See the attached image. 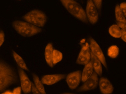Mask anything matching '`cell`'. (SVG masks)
Instances as JSON below:
<instances>
[{
  "mask_svg": "<svg viewBox=\"0 0 126 94\" xmlns=\"http://www.w3.org/2000/svg\"><path fill=\"white\" fill-rule=\"evenodd\" d=\"M0 91H4L8 87L18 81V76L12 67L3 61L0 64Z\"/></svg>",
  "mask_w": 126,
  "mask_h": 94,
  "instance_id": "1",
  "label": "cell"
},
{
  "mask_svg": "<svg viewBox=\"0 0 126 94\" xmlns=\"http://www.w3.org/2000/svg\"><path fill=\"white\" fill-rule=\"evenodd\" d=\"M12 24L15 30L23 37H30L42 31L40 28L23 21H14Z\"/></svg>",
  "mask_w": 126,
  "mask_h": 94,
  "instance_id": "2",
  "label": "cell"
},
{
  "mask_svg": "<svg viewBox=\"0 0 126 94\" xmlns=\"http://www.w3.org/2000/svg\"><path fill=\"white\" fill-rule=\"evenodd\" d=\"M60 1L72 15L82 22L87 23L86 13L80 4L73 0H61Z\"/></svg>",
  "mask_w": 126,
  "mask_h": 94,
  "instance_id": "3",
  "label": "cell"
},
{
  "mask_svg": "<svg viewBox=\"0 0 126 94\" xmlns=\"http://www.w3.org/2000/svg\"><path fill=\"white\" fill-rule=\"evenodd\" d=\"M22 18L26 22L39 27H43L47 22V15L38 10H32L23 16Z\"/></svg>",
  "mask_w": 126,
  "mask_h": 94,
  "instance_id": "4",
  "label": "cell"
},
{
  "mask_svg": "<svg viewBox=\"0 0 126 94\" xmlns=\"http://www.w3.org/2000/svg\"><path fill=\"white\" fill-rule=\"evenodd\" d=\"M86 16L89 22L93 24H95L98 20V14L96 8L93 2L88 1L86 7Z\"/></svg>",
  "mask_w": 126,
  "mask_h": 94,
  "instance_id": "5",
  "label": "cell"
},
{
  "mask_svg": "<svg viewBox=\"0 0 126 94\" xmlns=\"http://www.w3.org/2000/svg\"><path fill=\"white\" fill-rule=\"evenodd\" d=\"M98 81L97 74L95 71H93L91 76L79 88L78 91L80 92L95 89L97 87Z\"/></svg>",
  "mask_w": 126,
  "mask_h": 94,
  "instance_id": "6",
  "label": "cell"
},
{
  "mask_svg": "<svg viewBox=\"0 0 126 94\" xmlns=\"http://www.w3.org/2000/svg\"><path fill=\"white\" fill-rule=\"evenodd\" d=\"M18 73L21 88L25 94H29L32 90V84L23 69L19 68Z\"/></svg>",
  "mask_w": 126,
  "mask_h": 94,
  "instance_id": "7",
  "label": "cell"
},
{
  "mask_svg": "<svg viewBox=\"0 0 126 94\" xmlns=\"http://www.w3.org/2000/svg\"><path fill=\"white\" fill-rule=\"evenodd\" d=\"M81 72L79 70L69 74L66 78V81L70 88L74 89L77 88L81 78Z\"/></svg>",
  "mask_w": 126,
  "mask_h": 94,
  "instance_id": "8",
  "label": "cell"
},
{
  "mask_svg": "<svg viewBox=\"0 0 126 94\" xmlns=\"http://www.w3.org/2000/svg\"><path fill=\"white\" fill-rule=\"evenodd\" d=\"M91 59V52L88 44L83 46L78 58L76 62L79 64L85 65L90 62Z\"/></svg>",
  "mask_w": 126,
  "mask_h": 94,
  "instance_id": "9",
  "label": "cell"
},
{
  "mask_svg": "<svg viewBox=\"0 0 126 94\" xmlns=\"http://www.w3.org/2000/svg\"><path fill=\"white\" fill-rule=\"evenodd\" d=\"M90 47L91 51L98 58L105 67L107 69L106 61L102 50L97 43L92 38L90 40Z\"/></svg>",
  "mask_w": 126,
  "mask_h": 94,
  "instance_id": "10",
  "label": "cell"
},
{
  "mask_svg": "<svg viewBox=\"0 0 126 94\" xmlns=\"http://www.w3.org/2000/svg\"><path fill=\"white\" fill-rule=\"evenodd\" d=\"M65 77V75L62 74L46 75L42 78L41 82L44 84L50 85L58 82Z\"/></svg>",
  "mask_w": 126,
  "mask_h": 94,
  "instance_id": "11",
  "label": "cell"
},
{
  "mask_svg": "<svg viewBox=\"0 0 126 94\" xmlns=\"http://www.w3.org/2000/svg\"><path fill=\"white\" fill-rule=\"evenodd\" d=\"M99 86L100 90L103 94H111L113 92L114 88L112 83L107 78H101L100 79Z\"/></svg>",
  "mask_w": 126,
  "mask_h": 94,
  "instance_id": "12",
  "label": "cell"
},
{
  "mask_svg": "<svg viewBox=\"0 0 126 94\" xmlns=\"http://www.w3.org/2000/svg\"><path fill=\"white\" fill-rule=\"evenodd\" d=\"M52 43H49L47 44L45 52V58L46 61L49 67L53 68L54 65L52 61V54L53 51Z\"/></svg>",
  "mask_w": 126,
  "mask_h": 94,
  "instance_id": "13",
  "label": "cell"
},
{
  "mask_svg": "<svg viewBox=\"0 0 126 94\" xmlns=\"http://www.w3.org/2000/svg\"><path fill=\"white\" fill-rule=\"evenodd\" d=\"M91 62L93 69L98 75L101 76L102 74V69L101 61L92 51L91 52Z\"/></svg>",
  "mask_w": 126,
  "mask_h": 94,
  "instance_id": "14",
  "label": "cell"
},
{
  "mask_svg": "<svg viewBox=\"0 0 126 94\" xmlns=\"http://www.w3.org/2000/svg\"><path fill=\"white\" fill-rule=\"evenodd\" d=\"M93 68L91 61L85 66L82 75V81L85 82L92 75L93 71Z\"/></svg>",
  "mask_w": 126,
  "mask_h": 94,
  "instance_id": "15",
  "label": "cell"
},
{
  "mask_svg": "<svg viewBox=\"0 0 126 94\" xmlns=\"http://www.w3.org/2000/svg\"><path fill=\"white\" fill-rule=\"evenodd\" d=\"M110 35L115 38H120L122 35L121 30L118 25L114 24L111 26L109 29Z\"/></svg>",
  "mask_w": 126,
  "mask_h": 94,
  "instance_id": "16",
  "label": "cell"
},
{
  "mask_svg": "<svg viewBox=\"0 0 126 94\" xmlns=\"http://www.w3.org/2000/svg\"><path fill=\"white\" fill-rule=\"evenodd\" d=\"M12 53L15 60L19 66L24 70H29V69L23 59L15 51H13Z\"/></svg>",
  "mask_w": 126,
  "mask_h": 94,
  "instance_id": "17",
  "label": "cell"
},
{
  "mask_svg": "<svg viewBox=\"0 0 126 94\" xmlns=\"http://www.w3.org/2000/svg\"><path fill=\"white\" fill-rule=\"evenodd\" d=\"M34 82L36 88L41 92L42 94H46L44 87L43 84L42 82L39 80L38 76L35 74H32Z\"/></svg>",
  "mask_w": 126,
  "mask_h": 94,
  "instance_id": "18",
  "label": "cell"
},
{
  "mask_svg": "<svg viewBox=\"0 0 126 94\" xmlns=\"http://www.w3.org/2000/svg\"><path fill=\"white\" fill-rule=\"evenodd\" d=\"M115 17L119 22L126 24V20L119 5H117L115 9Z\"/></svg>",
  "mask_w": 126,
  "mask_h": 94,
  "instance_id": "19",
  "label": "cell"
},
{
  "mask_svg": "<svg viewBox=\"0 0 126 94\" xmlns=\"http://www.w3.org/2000/svg\"><path fill=\"white\" fill-rule=\"evenodd\" d=\"M62 54L58 50L54 49L52 54V61L54 65L61 61L62 59Z\"/></svg>",
  "mask_w": 126,
  "mask_h": 94,
  "instance_id": "20",
  "label": "cell"
},
{
  "mask_svg": "<svg viewBox=\"0 0 126 94\" xmlns=\"http://www.w3.org/2000/svg\"><path fill=\"white\" fill-rule=\"evenodd\" d=\"M119 49L116 46H112L109 48L108 54L109 56L112 58H115L119 54Z\"/></svg>",
  "mask_w": 126,
  "mask_h": 94,
  "instance_id": "21",
  "label": "cell"
},
{
  "mask_svg": "<svg viewBox=\"0 0 126 94\" xmlns=\"http://www.w3.org/2000/svg\"><path fill=\"white\" fill-rule=\"evenodd\" d=\"M94 4L96 8L99 11H100L101 10V8H102V0H93Z\"/></svg>",
  "mask_w": 126,
  "mask_h": 94,
  "instance_id": "22",
  "label": "cell"
},
{
  "mask_svg": "<svg viewBox=\"0 0 126 94\" xmlns=\"http://www.w3.org/2000/svg\"><path fill=\"white\" fill-rule=\"evenodd\" d=\"M120 7L124 15L126 17V3H121L120 4Z\"/></svg>",
  "mask_w": 126,
  "mask_h": 94,
  "instance_id": "23",
  "label": "cell"
},
{
  "mask_svg": "<svg viewBox=\"0 0 126 94\" xmlns=\"http://www.w3.org/2000/svg\"><path fill=\"white\" fill-rule=\"evenodd\" d=\"M32 93L33 94H42L41 92L38 90L36 88L35 85L32 82Z\"/></svg>",
  "mask_w": 126,
  "mask_h": 94,
  "instance_id": "24",
  "label": "cell"
},
{
  "mask_svg": "<svg viewBox=\"0 0 126 94\" xmlns=\"http://www.w3.org/2000/svg\"><path fill=\"white\" fill-rule=\"evenodd\" d=\"M0 47H1L3 43H4V32L2 30H1L0 31Z\"/></svg>",
  "mask_w": 126,
  "mask_h": 94,
  "instance_id": "25",
  "label": "cell"
},
{
  "mask_svg": "<svg viewBox=\"0 0 126 94\" xmlns=\"http://www.w3.org/2000/svg\"><path fill=\"white\" fill-rule=\"evenodd\" d=\"M22 88L20 87H18L15 88L13 90V93L14 94H21V90Z\"/></svg>",
  "mask_w": 126,
  "mask_h": 94,
  "instance_id": "26",
  "label": "cell"
},
{
  "mask_svg": "<svg viewBox=\"0 0 126 94\" xmlns=\"http://www.w3.org/2000/svg\"><path fill=\"white\" fill-rule=\"evenodd\" d=\"M118 25L119 27L121 28L122 30L126 32V24H125L118 22Z\"/></svg>",
  "mask_w": 126,
  "mask_h": 94,
  "instance_id": "27",
  "label": "cell"
},
{
  "mask_svg": "<svg viewBox=\"0 0 126 94\" xmlns=\"http://www.w3.org/2000/svg\"><path fill=\"white\" fill-rule=\"evenodd\" d=\"M121 31L122 33L121 38L125 42H126V32L122 30H121Z\"/></svg>",
  "mask_w": 126,
  "mask_h": 94,
  "instance_id": "28",
  "label": "cell"
},
{
  "mask_svg": "<svg viewBox=\"0 0 126 94\" xmlns=\"http://www.w3.org/2000/svg\"><path fill=\"white\" fill-rule=\"evenodd\" d=\"M1 94H13V92H12L10 91H7L5 92H4V93H3Z\"/></svg>",
  "mask_w": 126,
  "mask_h": 94,
  "instance_id": "29",
  "label": "cell"
},
{
  "mask_svg": "<svg viewBox=\"0 0 126 94\" xmlns=\"http://www.w3.org/2000/svg\"><path fill=\"white\" fill-rule=\"evenodd\" d=\"M62 94H75L69 93H63Z\"/></svg>",
  "mask_w": 126,
  "mask_h": 94,
  "instance_id": "30",
  "label": "cell"
}]
</instances>
